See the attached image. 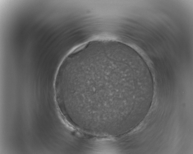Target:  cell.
Wrapping results in <instances>:
<instances>
[{
	"instance_id": "6da1fadb",
	"label": "cell",
	"mask_w": 193,
	"mask_h": 154,
	"mask_svg": "<svg viewBox=\"0 0 193 154\" xmlns=\"http://www.w3.org/2000/svg\"><path fill=\"white\" fill-rule=\"evenodd\" d=\"M68 78L75 104L85 116L117 127L127 122L138 87L128 63L111 53H94L72 62Z\"/></svg>"
}]
</instances>
